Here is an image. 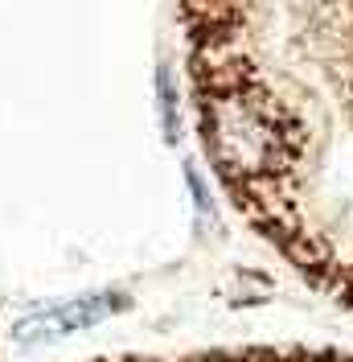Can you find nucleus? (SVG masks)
Listing matches in <instances>:
<instances>
[{
	"instance_id": "obj_1",
	"label": "nucleus",
	"mask_w": 353,
	"mask_h": 362,
	"mask_svg": "<svg viewBox=\"0 0 353 362\" xmlns=\"http://www.w3.org/2000/svg\"><path fill=\"white\" fill-rule=\"evenodd\" d=\"M205 144L230 177H271L284 173L292 157V128L280 103L255 78L214 83L205 107Z\"/></svg>"
}]
</instances>
